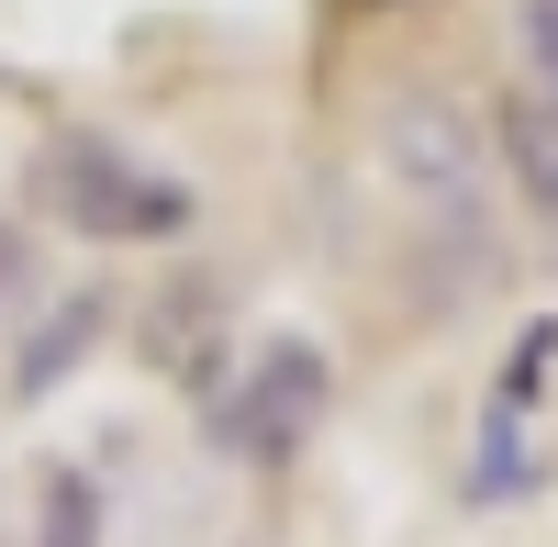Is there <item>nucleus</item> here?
I'll return each instance as SVG.
<instances>
[{
  "mask_svg": "<svg viewBox=\"0 0 558 547\" xmlns=\"http://www.w3.org/2000/svg\"><path fill=\"white\" fill-rule=\"evenodd\" d=\"M380 157H391V179L413 191V212H425V223L492 246V223H481V123L458 112L447 89H402L391 123H380Z\"/></svg>",
  "mask_w": 558,
  "mask_h": 547,
  "instance_id": "3",
  "label": "nucleus"
},
{
  "mask_svg": "<svg viewBox=\"0 0 558 547\" xmlns=\"http://www.w3.org/2000/svg\"><path fill=\"white\" fill-rule=\"evenodd\" d=\"M34 202L57 212L68 235H89V246H168V235H191V223H202L191 179L123 157L112 134H57V146L34 157Z\"/></svg>",
  "mask_w": 558,
  "mask_h": 547,
  "instance_id": "1",
  "label": "nucleus"
},
{
  "mask_svg": "<svg viewBox=\"0 0 558 547\" xmlns=\"http://www.w3.org/2000/svg\"><path fill=\"white\" fill-rule=\"evenodd\" d=\"M34 547H101V481L78 459H57L34 481Z\"/></svg>",
  "mask_w": 558,
  "mask_h": 547,
  "instance_id": "6",
  "label": "nucleus"
},
{
  "mask_svg": "<svg viewBox=\"0 0 558 547\" xmlns=\"http://www.w3.org/2000/svg\"><path fill=\"white\" fill-rule=\"evenodd\" d=\"M547 357H558V325L536 313V325L514 336V357H502V391H492V414H525V402L547 391Z\"/></svg>",
  "mask_w": 558,
  "mask_h": 547,
  "instance_id": "7",
  "label": "nucleus"
},
{
  "mask_svg": "<svg viewBox=\"0 0 558 547\" xmlns=\"http://www.w3.org/2000/svg\"><path fill=\"white\" fill-rule=\"evenodd\" d=\"M492 146H502V179H514L536 212H558V89L547 78H514L492 101Z\"/></svg>",
  "mask_w": 558,
  "mask_h": 547,
  "instance_id": "5",
  "label": "nucleus"
},
{
  "mask_svg": "<svg viewBox=\"0 0 558 547\" xmlns=\"http://www.w3.org/2000/svg\"><path fill=\"white\" fill-rule=\"evenodd\" d=\"M324 402H336V357H324L313 336H268L235 357V380L202 391V436L223 447V459H246V470H279V459H302V436L324 425Z\"/></svg>",
  "mask_w": 558,
  "mask_h": 547,
  "instance_id": "2",
  "label": "nucleus"
},
{
  "mask_svg": "<svg viewBox=\"0 0 558 547\" xmlns=\"http://www.w3.org/2000/svg\"><path fill=\"white\" fill-rule=\"evenodd\" d=\"M357 12H391V0H357Z\"/></svg>",
  "mask_w": 558,
  "mask_h": 547,
  "instance_id": "10",
  "label": "nucleus"
},
{
  "mask_svg": "<svg viewBox=\"0 0 558 547\" xmlns=\"http://www.w3.org/2000/svg\"><path fill=\"white\" fill-rule=\"evenodd\" d=\"M514 23H525V78H547V89H558V0H525Z\"/></svg>",
  "mask_w": 558,
  "mask_h": 547,
  "instance_id": "8",
  "label": "nucleus"
},
{
  "mask_svg": "<svg viewBox=\"0 0 558 547\" xmlns=\"http://www.w3.org/2000/svg\"><path fill=\"white\" fill-rule=\"evenodd\" d=\"M112 336V291H57L45 313H23V347H12V402H45L89 369V347Z\"/></svg>",
  "mask_w": 558,
  "mask_h": 547,
  "instance_id": "4",
  "label": "nucleus"
},
{
  "mask_svg": "<svg viewBox=\"0 0 558 547\" xmlns=\"http://www.w3.org/2000/svg\"><path fill=\"white\" fill-rule=\"evenodd\" d=\"M34 280V257H23V235H12V223H0V291H23Z\"/></svg>",
  "mask_w": 558,
  "mask_h": 547,
  "instance_id": "9",
  "label": "nucleus"
}]
</instances>
